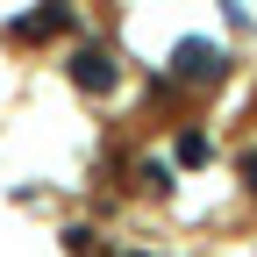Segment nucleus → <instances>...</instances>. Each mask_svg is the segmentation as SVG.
I'll return each mask as SVG.
<instances>
[{
  "label": "nucleus",
  "mask_w": 257,
  "mask_h": 257,
  "mask_svg": "<svg viewBox=\"0 0 257 257\" xmlns=\"http://www.w3.org/2000/svg\"><path fill=\"white\" fill-rule=\"evenodd\" d=\"M72 86H86V93H114V50H107V43H86V50L72 57Z\"/></svg>",
  "instance_id": "f03ea898"
},
{
  "label": "nucleus",
  "mask_w": 257,
  "mask_h": 257,
  "mask_svg": "<svg viewBox=\"0 0 257 257\" xmlns=\"http://www.w3.org/2000/svg\"><path fill=\"white\" fill-rule=\"evenodd\" d=\"M207 157H214V136L207 128H186L179 136V165H207Z\"/></svg>",
  "instance_id": "20e7f679"
},
{
  "label": "nucleus",
  "mask_w": 257,
  "mask_h": 257,
  "mask_svg": "<svg viewBox=\"0 0 257 257\" xmlns=\"http://www.w3.org/2000/svg\"><path fill=\"white\" fill-rule=\"evenodd\" d=\"M243 186L257 193V150H243Z\"/></svg>",
  "instance_id": "39448f33"
},
{
  "label": "nucleus",
  "mask_w": 257,
  "mask_h": 257,
  "mask_svg": "<svg viewBox=\"0 0 257 257\" xmlns=\"http://www.w3.org/2000/svg\"><path fill=\"white\" fill-rule=\"evenodd\" d=\"M72 29H79V8H72V0H43V8H29L8 36L15 43H50V36H72Z\"/></svg>",
  "instance_id": "f257e3e1"
},
{
  "label": "nucleus",
  "mask_w": 257,
  "mask_h": 257,
  "mask_svg": "<svg viewBox=\"0 0 257 257\" xmlns=\"http://www.w3.org/2000/svg\"><path fill=\"white\" fill-rule=\"evenodd\" d=\"M214 72H221V50H214V43L186 36V43L172 50V86H179V79H214Z\"/></svg>",
  "instance_id": "7ed1b4c3"
}]
</instances>
